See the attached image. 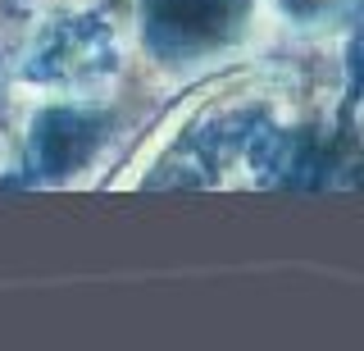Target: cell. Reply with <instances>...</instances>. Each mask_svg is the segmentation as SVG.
<instances>
[{
	"label": "cell",
	"instance_id": "1",
	"mask_svg": "<svg viewBox=\"0 0 364 351\" xmlns=\"http://www.w3.org/2000/svg\"><path fill=\"white\" fill-rule=\"evenodd\" d=\"M259 14L264 0H132V32L159 73L196 78L250 51Z\"/></svg>",
	"mask_w": 364,
	"mask_h": 351
},
{
	"label": "cell",
	"instance_id": "2",
	"mask_svg": "<svg viewBox=\"0 0 364 351\" xmlns=\"http://www.w3.org/2000/svg\"><path fill=\"white\" fill-rule=\"evenodd\" d=\"M123 32L100 9H55L18 46L14 83L41 96H105L123 78Z\"/></svg>",
	"mask_w": 364,
	"mask_h": 351
},
{
	"label": "cell",
	"instance_id": "3",
	"mask_svg": "<svg viewBox=\"0 0 364 351\" xmlns=\"http://www.w3.org/2000/svg\"><path fill=\"white\" fill-rule=\"evenodd\" d=\"M128 137V115L109 96H50L23 128V174L32 187L96 178Z\"/></svg>",
	"mask_w": 364,
	"mask_h": 351
},
{
	"label": "cell",
	"instance_id": "4",
	"mask_svg": "<svg viewBox=\"0 0 364 351\" xmlns=\"http://www.w3.org/2000/svg\"><path fill=\"white\" fill-rule=\"evenodd\" d=\"M360 0H264V9L278 19V28H287L291 37H337L346 28L350 9Z\"/></svg>",
	"mask_w": 364,
	"mask_h": 351
},
{
	"label": "cell",
	"instance_id": "5",
	"mask_svg": "<svg viewBox=\"0 0 364 351\" xmlns=\"http://www.w3.org/2000/svg\"><path fill=\"white\" fill-rule=\"evenodd\" d=\"M337 37H341V69H346V83H350L355 96H364V0L350 9L346 28H341Z\"/></svg>",
	"mask_w": 364,
	"mask_h": 351
},
{
	"label": "cell",
	"instance_id": "6",
	"mask_svg": "<svg viewBox=\"0 0 364 351\" xmlns=\"http://www.w3.org/2000/svg\"><path fill=\"white\" fill-rule=\"evenodd\" d=\"M9 87H14V73H9V60H5V51H0V115H5V105H9Z\"/></svg>",
	"mask_w": 364,
	"mask_h": 351
},
{
	"label": "cell",
	"instance_id": "7",
	"mask_svg": "<svg viewBox=\"0 0 364 351\" xmlns=\"http://www.w3.org/2000/svg\"><path fill=\"white\" fill-rule=\"evenodd\" d=\"M14 5H37V0H14Z\"/></svg>",
	"mask_w": 364,
	"mask_h": 351
}]
</instances>
